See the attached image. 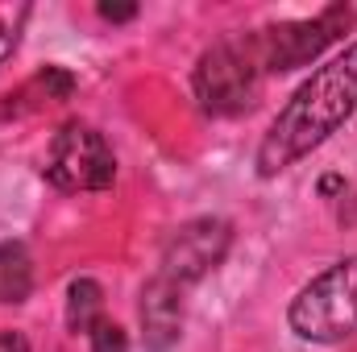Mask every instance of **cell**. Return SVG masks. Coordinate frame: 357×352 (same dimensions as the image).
<instances>
[{
	"instance_id": "1",
	"label": "cell",
	"mask_w": 357,
	"mask_h": 352,
	"mask_svg": "<svg viewBox=\"0 0 357 352\" xmlns=\"http://www.w3.org/2000/svg\"><path fill=\"white\" fill-rule=\"evenodd\" d=\"M357 112V42L345 46L337 58L312 71L295 95L282 104V112L270 120L266 137L258 145V175L274 178L291 170L299 158L320 150L349 116Z\"/></svg>"
},
{
	"instance_id": "14",
	"label": "cell",
	"mask_w": 357,
	"mask_h": 352,
	"mask_svg": "<svg viewBox=\"0 0 357 352\" xmlns=\"http://www.w3.org/2000/svg\"><path fill=\"white\" fill-rule=\"evenodd\" d=\"M0 352H29V344L17 332H0Z\"/></svg>"
},
{
	"instance_id": "9",
	"label": "cell",
	"mask_w": 357,
	"mask_h": 352,
	"mask_svg": "<svg viewBox=\"0 0 357 352\" xmlns=\"http://www.w3.org/2000/svg\"><path fill=\"white\" fill-rule=\"evenodd\" d=\"M33 290V262L25 245H0V307L25 303Z\"/></svg>"
},
{
	"instance_id": "7",
	"label": "cell",
	"mask_w": 357,
	"mask_h": 352,
	"mask_svg": "<svg viewBox=\"0 0 357 352\" xmlns=\"http://www.w3.org/2000/svg\"><path fill=\"white\" fill-rule=\"evenodd\" d=\"M142 336L150 352H167L183 336V286L154 273L142 286Z\"/></svg>"
},
{
	"instance_id": "5",
	"label": "cell",
	"mask_w": 357,
	"mask_h": 352,
	"mask_svg": "<svg viewBox=\"0 0 357 352\" xmlns=\"http://www.w3.org/2000/svg\"><path fill=\"white\" fill-rule=\"evenodd\" d=\"M349 21H354V8L349 4H337V8H324L312 21H282V25L258 29L250 38H254V50H258L262 71H295V67L312 63L328 42H337Z\"/></svg>"
},
{
	"instance_id": "3",
	"label": "cell",
	"mask_w": 357,
	"mask_h": 352,
	"mask_svg": "<svg viewBox=\"0 0 357 352\" xmlns=\"http://www.w3.org/2000/svg\"><path fill=\"white\" fill-rule=\"evenodd\" d=\"M262 79V63L254 50V38H229L199 54L195 63V99L208 116H237L254 104Z\"/></svg>"
},
{
	"instance_id": "10",
	"label": "cell",
	"mask_w": 357,
	"mask_h": 352,
	"mask_svg": "<svg viewBox=\"0 0 357 352\" xmlns=\"http://www.w3.org/2000/svg\"><path fill=\"white\" fill-rule=\"evenodd\" d=\"M104 319V290L91 278H75L67 290V328L88 340V332Z\"/></svg>"
},
{
	"instance_id": "13",
	"label": "cell",
	"mask_w": 357,
	"mask_h": 352,
	"mask_svg": "<svg viewBox=\"0 0 357 352\" xmlns=\"http://www.w3.org/2000/svg\"><path fill=\"white\" fill-rule=\"evenodd\" d=\"M133 13H137L133 4H100V17L104 21H129Z\"/></svg>"
},
{
	"instance_id": "4",
	"label": "cell",
	"mask_w": 357,
	"mask_h": 352,
	"mask_svg": "<svg viewBox=\"0 0 357 352\" xmlns=\"http://www.w3.org/2000/svg\"><path fill=\"white\" fill-rule=\"evenodd\" d=\"M42 175L50 186L71 191V195L75 191H108L116 178V154L100 129H91L84 120H67L46 150Z\"/></svg>"
},
{
	"instance_id": "2",
	"label": "cell",
	"mask_w": 357,
	"mask_h": 352,
	"mask_svg": "<svg viewBox=\"0 0 357 352\" xmlns=\"http://www.w3.org/2000/svg\"><path fill=\"white\" fill-rule=\"evenodd\" d=\"M287 323L299 340L312 344H345L357 336V257L328 265L316 273L287 311Z\"/></svg>"
},
{
	"instance_id": "12",
	"label": "cell",
	"mask_w": 357,
	"mask_h": 352,
	"mask_svg": "<svg viewBox=\"0 0 357 352\" xmlns=\"http://www.w3.org/2000/svg\"><path fill=\"white\" fill-rule=\"evenodd\" d=\"M88 349L91 352H129V340H125V332L104 315V319L88 332Z\"/></svg>"
},
{
	"instance_id": "6",
	"label": "cell",
	"mask_w": 357,
	"mask_h": 352,
	"mask_svg": "<svg viewBox=\"0 0 357 352\" xmlns=\"http://www.w3.org/2000/svg\"><path fill=\"white\" fill-rule=\"evenodd\" d=\"M229 245H233V224L229 220H220V216L187 220V224H178L175 232L167 237L158 273L187 290L191 282H199L204 273H212L216 265L225 262Z\"/></svg>"
},
{
	"instance_id": "8",
	"label": "cell",
	"mask_w": 357,
	"mask_h": 352,
	"mask_svg": "<svg viewBox=\"0 0 357 352\" xmlns=\"http://www.w3.org/2000/svg\"><path fill=\"white\" fill-rule=\"evenodd\" d=\"M71 91H75V75L71 71H63V67H42L33 79H25L17 91H8L4 99V108H0V116H25V112H33V108H42V104H63V99H71Z\"/></svg>"
},
{
	"instance_id": "11",
	"label": "cell",
	"mask_w": 357,
	"mask_h": 352,
	"mask_svg": "<svg viewBox=\"0 0 357 352\" xmlns=\"http://www.w3.org/2000/svg\"><path fill=\"white\" fill-rule=\"evenodd\" d=\"M25 21H29V4H25V0H17V4H0V67L13 58Z\"/></svg>"
}]
</instances>
